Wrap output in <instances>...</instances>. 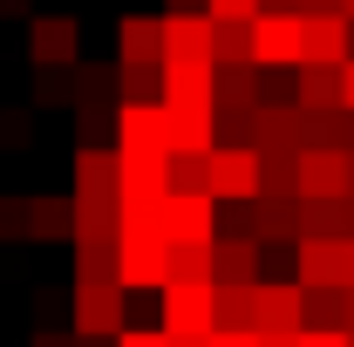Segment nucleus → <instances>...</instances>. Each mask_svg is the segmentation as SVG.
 I'll list each match as a JSON object with an SVG mask.
<instances>
[]
</instances>
